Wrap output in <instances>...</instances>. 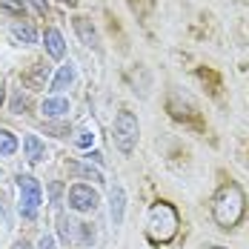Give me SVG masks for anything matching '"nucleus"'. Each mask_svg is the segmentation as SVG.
<instances>
[{"mask_svg":"<svg viewBox=\"0 0 249 249\" xmlns=\"http://www.w3.org/2000/svg\"><path fill=\"white\" fill-rule=\"evenodd\" d=\"M0 9H3V12H9V15H15L18 20L26 15V9H23V3H20V0H0Z\"/></svg>","mask_w":249,"mask_h":249,"instance_id":"aec40b11","label":"nucleus"},{"mask_svg":"<svg viewBox=\"0 0 249 249\" xmlns=\"http://www.w3.org/2000/svg\"><path fill=\"white\" fill-rule=\"evenodd\" d=\"M26 109H29V98H23V92H18V98L12 100V112L15 115H23Z\"/></svg>","mask_w":249,"mask_h":249,"instance_id":"412c9836","label":"nucleus"},{"mask_svg":"<svg viewBox=\"0 0 249 249\" xmlns=\"http://www.w3.org/2000/svg\"><path fill=\"white\" fill-rule=\"evenodd\" d=\"M12 37L18 40V43H23V46H32V43H37V29L29 23V20H15L12 23Z\"/></svg>","mask_w":249,"mask_h":249,"instance_id":"f8f14e48","label":"nucleus"},{"mask_svg":"<svg viewBox=\"0 0 249 249\" xmlns=\"http://www.w3.org/2000/svg\"><path fill=\"white\" fill-rule=\"evenodd\" d=\"M244 212H247V195L244 189L229 180L224 186H218V192L212 195V218L221 229H235V226L244 221Z\"/></svg>","mask_w":249,"mask_h":249,"instance_id":"f257e3e1","label":"nucleus"},{"mask_svg":"<svg viewBox=\"0 0 249 249\" xmlns=\"http://www.w3.org/2000/svg\"><path fill=\"white\" fill-rule=\"evenodd\" d=\"M23 152L26 158L32 160V163H40V160H46V143L37 138V135H23Z\"/></svg>","mask_w":249,"mask_h":249,"instance_id":"9b49d317","label":"nucleus"},{"mask_svg":"<svg viewBox=\"0 0 249 249\" xmlns=\"http://www.w3.org/2000/svg\"><path fill=\"white\" fill-rule=\"evenodd\" d=\"M124 215H126V189L121 183H115L109 189V221H112V226L124 224Z\"/></svg>","mask_w":249,"mask_h":249,"instance_id":"0eeeda50","label":"nucleus"},{"mask_svg":"<svg viewBox=\"0 0 249 249\" xmlns=\"http://www.w3.org/2000/svg\"><path fill=\"white\" fill-rule=\"evenodd\" d=\"M49 132H54V138H66V135H69L66 126H54V124H49Z\"/></svg>","mask_w":249,"mask_h":249,"instance_id":"5701e85b","label":"nucleus"},{"mask_svg":"<svg viewBox=\"0 0 249 249\" xmlns=\"http://www.w3.org/2000/svg\"><path fill=\"white\" fill-rule=\"evenodd\" d=\"M3 100H6V83L0 80V106H3Z\"/></svg>","mask_w":249,"mask_h":249,"instance_id":"bb28decb","label":"nucleus"},{"mask_svg":"<svg viewBox=\"0 0 249 249\" xmlns=\"http://www.w3.org/2000/svg\"><path fill=\"white\" fill-rule=\"evenodd\" d=\"M75 80H77L75 63L69 60V63H63V66H60V69L54 72V77H52V83H49V89H52V92H57V95H60V92H66V89H69V86H72Z\"/></svg>","mask_w":249,"mask_h":249,"instance_id":"9d476101","label":"nucleus"},{"mask_svg":"<svg viewBox=\"0 0 249 249\" xmlns=\"http://www.w3.org/2000/svg\"><path fill=\"white\" fill-rule=\"evenodd\" d=\"M72 141H75L77 149H89V146L95 143V129H80V132H77Z\"/></svg>","mask_w":249,"mask_h":249,"instance_id":"6ab92c4d","label":"nucleus"},{"mask_svg":"<svg viewBox=\"0 0 249 249\" xmlns=\"http://www.w3.org/2000/svg\"><path fill=\"white\" fill-rule=\"evenodd\" d=\"M57 235L66 247H77V249H89L95 244V229L92 224H83V221H75L72 215H57Z\"/></svg>","mask_w":249,"mask_h":249,"instance_id":"39448f33","label":"nucleus"},{"mask_svg":"<svg viewBox=\"0 0 249 249\" xmlns=\"http://www.w3.org/2000/svg\"><path fill=\"white\" fill-rule=\"evenodd\" d=\"M37 249H57V241H54V235H43V238L37 241Z\"/></svg>","mask_w":249,"mask_h":249,"instance_id":"4be33fe9","label":"nucleus"},{"mask_svg":"<svg viewBox=\"0 0 249 249\" xmlns=\"http://www.w3.org/2000/svg\"><path fill=\"white\" fill-rule=\"evenodd\" d=\"M209 249H226V247H218V244H215V247H209Z\"/></svg>","mask_w":249,"mask_h":249,"instance_id":"c85d7f7f","label":"nucleus"},{"mask_svg":"<svg viewBox=\"0 0 249 249\" xmlns=\"http://www.w3.org/2000/svg\"><path fill=\"white\" fill-rule=\"evenodd\" d=\"M138 138H141V124H138V115L121 109L115 115V124H112V143L121 155H132L138 146Z\"/></svg>","mask_w":249,"mask_h":249,"instance_id":"20e7f679","label":"nucleus"},{"mask_svg":"<svg viewBox=\"0 0 249 249\" xmlns=\"http://www.w3.org/2000/svg\"><path fill=\"white\" fill-rule=\"evenodd\" d=\"M12 249H32V244H29L26 238H18V241L12 244Z\"/></svg>","mask_w":249,"mask_h":249,"instance_id":"393cba45","label":"nucleus"},{"mask_svg":"<svg viewBox=\"0 0 249 249\" xmlns=\"http://www.w3.org/2000/svg\"><path fill=\"white\" fill-rule=\"evenodd\" d=\"M46 80H49V66H46V63H35V69L23 75V83L29 89H43Z\"/></svg>","mask_w":249,"mask_h":249,"instance_id":"dca6fc26","label":"nucleus"},{"mask_svg":"<svg viewBox=\"0 0 249 249\" xmlns=\"http://www.w3.org/2000/svg\"><path fill=\"white\" fill-rule=\"evenodd\" d=\"M15 183H18V212H20V218L35 221L40 206H43V186H40V180L20 172L15 178Z\"/></svg>","mask_w":249,"mask_h":249,"instance_id":"7ed1b4c3","label":"nucleus"},{"mask_svg":"<svg viewBox=\"0 0 249 249\" xmlns=\"http://www.w3.org/2000/svg\"><path fill=\"white\" fill-rule=\"evenodd\" d=\"M0 178H3V169H0Z\"/></svg>","mask_w":249,"mask_h":249,"instance_id":"c756f323","label":"nucleus"},{"mask_svg":"<svg viewBox=\"0 0 249 249\" xmlns=\"http://www.w3.org/2000/svg\"><path fill=\"white\" fill-rule=\"evenodd\" d=\"M57 3H63V6H69V9H72V6H77V0H57Z\"/></svg>","mask_w":249,"mask_h":249,"instance_id":"cd10ccee","label":"nucleus"},{"mask_svg":"<svg viewBox=\"0 0 249 249\" xmlns=\"http://www.w3.org/2000/svg\"><path fill=\"white\" fill-rule=\"evenodd\" d=\"M66 200H69V209L72 212H80V215H89L100 206V198L98 192L86 183H72L69 192H66Z\"/></svg>","mask_w":249,"mask_h":249,"instance_id":"423d86ee","label":"nucleus"},{"mask_svg":"<svg viewBox=\"0 0 249 249\" xmlns=\"http://www.w3.org/2000/svg\"><path fill=\"white\" fill-rule=\"evenodd\" d=\"M18 149H20L18 135H15V132H9V129H0V158H12Z\"/></svg>","mask_w":249,"mask_h":249,"instance_id":"f3484780","label":"nucleus"},{"mask_svg":"<svg viewBox=\"0 0 249 249\" xmlns=\"http://www.w3.org/2000/svg\"><path fill=\"white\" fill-rule=\"evenodd\" d=\"M66 169L72 175H77V178H86V180H95V183H103V172H100L98 166H92L89 160L86 163H77V160H69L66 163Z\"/></svg>","mask_w":249,"mask_h":249,"instance_id":"ddd939ff","label":"nucleus"},{"mask_svg":"<svg viewBox=\"0 0 249 249\" xmlns=\"http://www.w3.org/2000/svg\"><path fill=\"white\" fill-rule=\"evenodd\" d=\"M57 198H60V186L52 183V203H57Z\"/></svg>","mask_w":249,"mask_h":249,"instance_id":"a878e982","label":"nucleus"},{"mask_svg":"<svg viewBox=\"0 0 249 249\" xmlns=\"http://www.w3.org/2000/svg\"><path fill=\"white\" fill-rule=\"evenodd\" d=\"M43 49H46V54H49L52 60H63L66 40H63V35H60L57 26H46V32H43Z\"/></svg>","mask_w":249,"mask_h":249,"instance_id":"6e6552de","label":"nucleus"},{"mask_svg":"<svg viewBox=\"0 0 249 249\" xmlns=\"http://www.w3.org/2000/svg\"><path fill=\"white\" fill-rule=\"evenodd\" d=\"M75 32L77 37H80V43H86V46H98V32H95V26L89 18H75Z\"/></svg>","mask_w":249,"mask_h":249,"instance_id":"4468645a","label":"nucleus"},{"mask_svg":"<svg viewBox=\"0 0 249 249\" xmlns=\"http://www.w3.org/2000/svg\"><path fill=\"white\" fill-rule=\"evenodd\" d=\"M178 229H180L178 209L169 200H155L149 206V215H146V238H149V244H155V247L172 244Z\"/></svg>","mask_w":249,"mask_h":249,"instance_id":"f03ea898","label":"nucleus"},{"mask_svg":"<svg viewBox=\"0 0 249 249\" xmlns=\"http://www.w3.org/2000/svg\"><path fill=\"white\" fill-rule=\"evenodd\" d=\"M86 160H89V163L95 160L98 166H103V155H100V152H86Z\"/></svg>","mask_w":249,"mask_h":249,"instance_id":"b1692460","label":"nucleus"},{"mask_svg":"<svg viewBox=\"0 0 249 249\" xmlns=\"http://www.w3.org/2000/svg\"><path fill=\"white\" fill-rule=\"evenodd\" d=\"M169 112H172L175 121H189V118H195V106H192V100L183 95V103H178V98L175 95H169Z\"/></svg>","mask_w":249,"mask_h":249,"instance_id":"2eb2a0df","label":"nucleus"},{"mask_svg":"<svg viewBox=\"0 0 249 249\" xmlns=\"http://www.w3.org/2000/svg\"><path fill=\"white\" fill-rule=\"evenodd\" d=\"M23 3V9H32L37 18H49L52 9H49V0H20Z\"/></svg>","mask_w":249,"mask_h":249,"instance_id":"a211bd4d","label":"nucleus"},{"mask_svg":"<svg viewBox=\"0 0 249 249\" xmlns=\"http://www.w3.org/2000/svg\"><path fill=\"white\" fill-rule=\"evenodd\" d=\"M69 109H72V103H69V98H63V95H52V98H46L43 103H40V115H43L46 121L63 118Z\"/></svg>","mask_w":249,"mask_h":249,"instance_id":"1a4fd4ad","label":"nucleus"}]
</instances>
